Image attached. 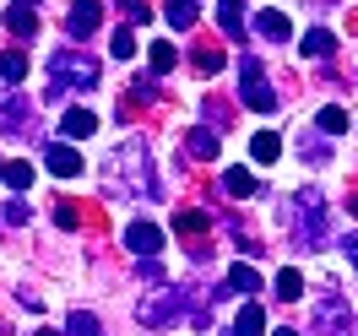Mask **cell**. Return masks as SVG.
Wrapping results in <instances>:
<instances>
[{"instance_id":"cell-34","label":"cell","mask_w":358,"mask_h":336,"mask_svg":"<svg viewBox=\"0 0 358 336\" xmlns=\"http://www.w3.org/2000/svg\"><path fill=\"white\" fill-rule=\"evenodd\" d=\"M342 255H348V261L358 266V233H342Z\"/></svg>"},{"instance_id":"cell-35","label":"cell","mask_w":358,"mask_h":336,"mask_svg":"<svg viewBox=\"0 0 358 336\" xmlns=\"http://www.w3.org/2000/svg\"><path fill=\"white\" fill-rule=\"evenodd\" d=\"M271 336H299V331H293V326H282V331H271Z\"/></svg>"},{"instance_id":"cell-5","label":"cell","mask_w":358,"mask_h":336,"mask_svg":"<svg viewBox=\"0 0 358 336\" xmlns=\"http://www.w3.org/2000/svg\"><path fill=\"white\" fill-rule=\"evenodd\" d=\"M353 326V309H348V298L331 293V298H320V309H315V336H348Z\"/></svg>"},{"instance_id":"cell-20","label":"cell","mask_w":358,"mask_h":336,"mask_svg":"<svg viewBox=\"0 0 358 336\" xmlns=\"http://www.w3.org/2000/svg\"><path fill=\"white\" fill-rule=\"evenodd\" d=\"M250 152H255V163H271V157L282 152V136H277V131H255V141H250Z\"/></svg>"},{"instance_id":"cell-29","label":"cell","mask_w":358,"mask_h":336,"mask_svg":"<svg viewBox=\"0 0 358 336\" xmlns=\"http://www.w3.org/2000/svg\"><path fill=\"white\" fill-rule=\"evenodd\" d=\"M190 152L196 157H217V131H190Z\"/></svg>"},{"instance_id":"cell-22","label":"cell","mask_w":358,"mask_h":336,"mask_svg":"<svg viewBox=\"0 0 358 336\" xmlns=\"http://www.w3.org/2000/svg\"><path fill=\"white\" fill-rule=\"evenodd\" d=\"M163 17H169V27L185 33V27L196 22V0H169V6H163Z\"/></svg>"},{"instance_id":"cell-7","label":"cell","mask_w":358,"mask_h":336,"mask_svg":"<svg viewBox=\"0 0 358 336\" xmlns=\"http://www.w3.org/2000/svg\"><path fill=\"white\" fill-rule=\"evenodd\" d=\"M125 249H136L141 261H152L157 249H163V228L157 223H131L125 228Z\"/></svg>"},{"instance_id":"cell-32","label":"cell","mask_w":358,"mask_h":336,"mask_svg":"<svg viewBox=\"0 0 358 336\" xmlns=\"http://www.w3.org/2000/svg\"><path fill=\"white\" fill-rule=\"evenodd\" d=\"M6 223H11V228L27 223V201H22V196H11V201H6Z\"/></svg>"},{"instance_id":"cell-14","label":"cell","mask_w":358,"mask_h":336,"mask_svg":"<svg viewBox=\"0 0 358 336\" xmlns=\"http://www.w3.org/2000/svg\"><path fill=\"white\" fill-rule=\"evenodd\" d=\"M255 33L271 38V44H282V38H293V22L282 17V11H261V17H255Z\"/></svg>"},{"instance_id":"cell-37","label":"cell","mask_w":358,"mask_h":336,"mask_svg":"<svg viewBox=\"0 0 358 336\" xmlns=\"http://www.w3.org/2000/svg\"><path fill=\"white\" fill-rule=\"evenodd\" d=\"M33 336H55V331H33Z\"/></svg>"},{"instance_id":"cell-23","label":"cell","mask_w":358,"mask_h":336,"mask_svg":"<svg viewBox=\"0 0 358 336\" xmlns=\"http://www.w3.org/2000/svg\"><path fill=\"white\" fill-rule=\"evenodd\" d=\"M223 190H228V196H239V201H245V196H255L250 168H228V174H223Z\"/></svg>"},{"instance_id":"cell-3","label":"cell","mask_w":358,"mask_h":336,"mask_svg":"<svg viewBox=\"0 0 358 336\" xmlns=\"http://www.w3.org/2000/svg\"><path fill=\"white\" fill-rule=\"evenodd\" d=\"M49 76H55V92H87L98 87V60L92 54H82V49H60L55 60H49Z\"/></svg>"},{"instance_id":"cell-12","label":"cell","mask_w":358,"mask_h":336,"mask_svg":"<svg viewBox=\"0 0 358 336\" xmlns=\"http://www.w3.org/2000/svg\"><path fill=\"white\" fill-rule=\"evenodd\" d=\"M0 184L22 196L27 184H33V163H17V157H0Z\"/></svg>"},{"instance_id":"cell-10","label":"cell","mask_w":358,"mask_h":336,"mask_svg":"<svg viewBox=\"0 0 358 336\" xmlns=\"http://www.w3.org/2000/svg\"><path fill=\"white\" fill-rule=\"evenodd\" d=\"M71 33H76V38H82V33H92V27L103 22V6H98V0H76V6H71Z\"/></svg>"},{"instance_id":"cell-15","label":"cell","mask_w":358,"mask_h":336,"mask_svg":"<svg viewBox=\"0 0 358 336\" xmlns=\"http://www.w3.org/2000/svg\"><path fill=\"white\" fill-rule=\"evenodd\" d=\"M299 49H304L310 60H326V54H336V33H331V27H310Z\"/></svg>"},{"instance_id":"cell-9","label":"cell","mask_w":358,"mask_h":336,"mask_svg":"<svg viewBox=\"0 0 358 336\" xmlns=\"http://www.w3.org/2000/svg\"><path fill=\"white\" fill-rule=\"evenodd\" d=\"M27 119H33V103H27V98H6V103H0V131L6 136L27 131Z\"/></svg>"},{"instance_id":"cell-28","label":"cell","mask_w":358,"mask_h":336,"mask_svg":"<svg viewBox=\"0 0 358 336\" xmlns=\"http://www.w3.org/2000/svg\"><path fill=\"white\" fill-rule=\"evenodd\" d=\"M190 60H196V71H223V49H217V44H196Z\"/></svg>"},{"instance_id":"cell-26","label":"cell","mask_w":358,"mask_h":336,"mask_svg":"<svg viewBox=\"0 0 358 336\" xmlns=\"http://www.w3.org/2000/svg\"><path fill=\"white\" fill-rule=\"evenodd\" d=\"M147 60H152V71H157V76H163V71H174V66H179V49H174V44H163V38H157V44H152V54H147Z\"/></svg>"},{"instance_id":"cell-18","label":"cell","mask_w":358,"mask_h":336,"mask_svg":"<svg viewBox=\"0 0 358 336\" xmlns=\"http://www.w3.org/2000/svg\"><path fill=\"white\" fill-rule=\"evenodd\" d=\"M6 27H11L17 38H33V33H38V17H33V6H11V11H6Z\"/></svg>"},{"instance_id":"cell-1","label":"cell","mask_w":358,"mask_h":336,"mask_svg":"<svg viewBox=\"0 0 358 336\" xmlns=\"http://www.w3.org/2000/svg\"><path fill=\"white\" fill-rule=\"evenodd\" d=\"M326 196L320 190H299L288 206V233H293V244L299 249H320L326 244Z\"/></svg>"},{"instance_id":"cell-30","label":"cell","mask_w":358,"mask_h":336,"mask_svg":"<svg viewBox=\"0 0 358 336\" xmlns=\"http://www.w3.org/2000/svg\"><path fill=\"white\" fill-rule=\"evenodd\" d=\"M109 49H114V60H131V54H136V38H131V33H114Z\"/></svg>"},{"instance_id":"cell-4","label":"cell","mask_w":358,"mask_h":336,"mask_svg":"<svg viewBox=\"0 0 358 336\" xmlns=\"http://www.w3.org/2000/svg\"><path fill=\"white\" fill-rule=\"evenodd\" d=\"M141 326H147V331H157V326H174L179 314H185V293L179 288H157V293H147V298H141Z\"/></svg>"},{"instance_id":"cell-25","label":"cell","mask_w":358,"mask_h":336,"mask_svg":"<svg viewBox=\"0 0 358 336\" xmlns=\"http://www.w3.org/2000/svg\"><path fill=\"white\" fill-rule=\"evenodd\" d=\"M0 76H6V82H22L27 76V54L22 49H6V54H0Z\"/></svg>"},{"instance_id":"cell-6","label":"cell","mask_w":358,"mask_h":336,"mask_svg":"<svg viewBox=\"0 0 358 336\" xmlns=\"http://www.w3.org/2000/svg\"><path fill=\"white\" fill-rule=\"evenodd\" d=\"M44 168L55 174V180H76V174H82V152H76L71 141H55V147L44 152Z\"/></svg>"},{"instance_id":"cell-36","label":"cell","mask_w":358,"mask_h":336,"mask_svg":"<svg viewBox=\"0 0 358 336\" xmlns=\"http://www.w3.org/2000/svg\"><path fill=\"white\" fill-rule=\"evenodd\" d=\"M348 212H353V217H358V196H353V201H348Z\"/></svg>"},{"instance_id":"cell-31","label":"cell","mask_w":358,"mask_h":336,"mask_svg":"<svg viewBox=\"0 0 358 336\" xmlns=\"http://www.w3.org/2000/svg\"><path fill=\"white\" fill-rule=\"evenodd\" d=\"M55 223H60V228H76V223H82V212H76L71 201H55Z\"/></svg>"},{"instance_id":"cell-33","label":"cell","mask_w":358,"mask_h":336,"mask_svg":"<svg viewBox=\"0 0 358 336\" xmlns=\"http://www.w3.org/2000/svg\"><path fill=\"white\" fill-rule=\"evenodd\" d=\"M120 11H125L131 22H147V0H120Z\"/></svg>"},{"instance_id":"cell-13","label":"cell","mask_w":358,"mask_h":336,"mask_svg":"<svg viewBox=\"0 0 358 336\" xmlns=\"http://www.w3.org/2000/svg\"><path fill=\"white\" fill-rule=\"evenodd\" d=\"M92 131H98V119H92L87 109H66V119H60V136H66V141H87Z\"/></svg>"},{"instance_id":"cell-24","label":"cell","mask_w":358,"mask_h":336,"mask_svg":"<svg viewBox=\"0 0 358 336\" xmlns=\"http://www.w3.org/2000/svg\"><path fill=\"white\" fill-rule=\"evenodd\" d=\"M66 331H71V336H103V326H98V314H87V309H71Z\"/></svg>"},{"instance_id":"cell-8","label":"cell","mask_w":358,"mask_h":336,"mask_svg":"<svg viewBox=\"0 0 358 336\" xmlns=\"http://www.w3.org/2000/svg\"><path fill=\"white\" fill-rule=\"evenodd\" d=\"M239 98H245L250 109H261V114H271V109H277V92H271V82H266V76H239Z\"/></svg>"},{"instance_id":"cell-2","label":"cell","mask_w":358,"mask_h":336,"mask_svg":"<svg viewBox=\"0 0 358 336\" xmlns=\"http://www.w3.org/2000/svg\"><path fill=\"white\" fill-rule=\"evenodd\" d=\"M114 163H120V174H125V184H131L136 196H157V174H152V147H147L141 136H131V141H120V152H114Z\"/></svg>"},{"instance_id":"cell-21","label":"cell","mask_w":358,"mask_h":336,"mask_svg":"<svg viewBox=\"0 0 358 336\" xmlns=\"http://www.w3.org/2000/svg\"><path fill=\"white\" fill-rule=\"evenodd\" d=\"M174 233H185V239H196V233H206V212H196V206H185V212H174Z\"/></svg>"},{"instance_id":"cell-16","label":"cell","mask_w":358,"mask_h":336,"mask_svg":"<svg viewBox=\"0 0 358 336\" xmlns=\"http://www.w3.org/2000/svg\"><path fill=\"white\" fill-rule=\"evenodd\" d=\"M228 293H261V271L250 261H234L228 266Z\"/></svg>"},{"instance_id":"cell-19","label":"cell","mask_w":358,"mask_h":336,"mask_svg":"<svg viewBox=\"0 0 358 336\" xmlns=\"http://www.w3.org/2000/svg\"><path fill=\"white\" fill-rule=\"evenodd\" d=\"M217 22L239 38V33H245V0H217Z\"/></svg>"},{"instance_id":"cell-11","label":"cell","mask_w":358,"mask_h":336,"mask_svg":"<svg viewBox=\"0 0 358 336\" xmlns=\"http://www.w3.org/2000/svg\"><path fill=\"white\" fill-rule=\"evenodd\" d=\"M261 331H266V309L250 298L245 309H239V320H234V331H223V336H261Z\"/></svg>"},{"instance_id":"cell-17","label":"cell","mask_w":358,"mask_h":336,"mask_svg":"<svg viewBox=\"0 0 358 336\" xmlns=\"http://www.w3.org/2000/svg\"><path fill=\"white\" fill-rule=\"evenodd\" d=\"M315 125H320V136H342L348 125H353V114L342 109V103H326V109L315 114Z\"/></svg>"},{"instance_id":"cell-38","label":"cell","mask_w":358,"mask_h":336,"mask_svg":"<svg viewBox=\"0 0 358 336\" xmlns=\"http://www.w3.org/2000/svg\"><path fill=\"white\" fill-rule=\"evenodd\" d=\"M17 6H27V0H17Z\"/></svg>"},{"instance_id":"cell-27","label":"cell","mask_w":358,"mask_h":336,"mask_svg":"<svg viewBox=\"0 0 358 336\" xmlns=\"http://www.w3.org/2000/svg\"><path fill=\"white\" fill-rule=\"evenodd\" d=\"M299 293H304V277H299V271H277V298H288V304H293V298H299Z\"/></svg>"}]
</instances>
